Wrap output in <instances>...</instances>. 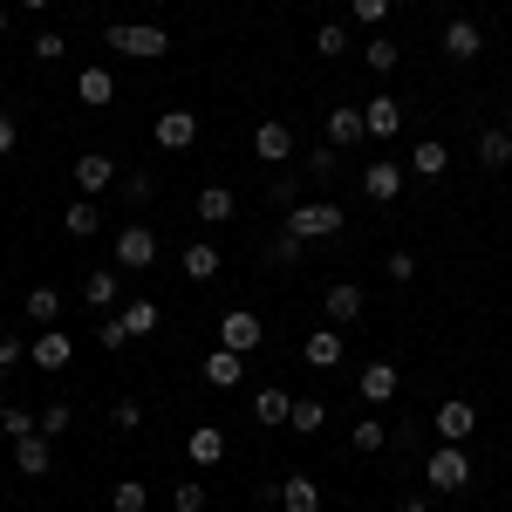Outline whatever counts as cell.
Returning a JSON list of instances; mask_svg holds the SVG:
<instances>
[{"mask_svg":"<svg viewBox=\"0 0 512 512\" xmlns=\"http://www.w3.org/2000/svg\"><path fill=\"white\" fill-rule=\"evenodd\" d=\"M103 41H110V55H130V62H164L171 55V35L158 21H117Z\"/></svg>","mask_w":512,"mask_h":512,"instance_id":"6da1fadb","label":"cell"},{"mask_svg":"<svg viewBox=\"0 0 512 512\" xmlns=\"http://www.w3.org/2000/svg\"><path fill=\"white\" fill-rule=\"evenodd\" d=\"M342 226H349V205H328V198H315V205H308V198L287 205V233L301 239V246H308V239H335Z\"/></svg>","mask_w":512,"mask_h":512,"instance_id":"7a4b0ae2","label":"cell"},{"mask_svg":"<svg viewBox=\"0 0 512 512\" xmlns=\"http://www.w3.org/2000/svg\"><path fill=\"white\" fill-rule=\"evenodd\" d=\"M424 478H431V492H465V485H472V458H465V444H437L431 465H424Z\"/></svg>","mask_w":512,"mask_h":512,"instance_id":"3957f363","label":"cell"},{"mask_svg":"<svg viewBox=\"0 0 512 512\" xmlns=\"http://www.w3.org/2000/svg\"><path fill=\"white\" fill-rule=\"evenodd\" d=\"M260 342H267V321H260V315H246V308H233V315H219V349L253 355Z\"/></svg>","mask_w":512,"mask_h":512,"instance_id":"277c9868","label":"cell"},{"mask_svg":"<svg viewBox=\"0 0 512 512\" xmlns=\"http://www.w3.org/2000/svg\"><path fill=\"white\" fill-rule=\"evenodd\" d=\"M362 198H369V205H396V198H403V164L396 158H369L362 164Z\"/></svg>","mask_w":512,"mask_h":512,"instance_id":"5b68a950","label":"cell"},{"mask_svg":"<svg viewBox=\"0 0 512 512\" xmlns=\"http://www.w3.org/2000/svg\"><path fill=\"white\" fill-rule=\"evenodd\" d=\"M362 308H369V294H362L355 280H335V287L321 294V315H328V328H355V321H362Z\"/></svg>","mask_w":512,"mask_h":512,"instance_id":"8992f818","label":"cell"},{"mask_svg":"<svg viewBox=\"0 0 512 512\" xmlns=\"http://www.w3.org/2000/svg\"><path fill=\"white\" fill-rule=\"evenodd\" d=\"M117 267H130V274L158 267V233H151V226H123L117 233Z\"/></svg>","mask_w":512,"mask_h":512,"instance_id":"52a82bcc","label":"cell"},{"mask_svg":"<svg viewBox=\"0 0 512 512\" xmlns=\"http://www.w3.org/2000/svg\"><path fill=\"white\" fill-rule=\"evenodd\" d=\"M431 431L444 437V444H465V437L478 431V410H472V403H465V396H451V403H437Z\"/></svg>","mask_w":512,"mask_h":512,"instance_id":"ba28073f","label":"cell"},{"mask_svg":"<svg viewBox=\"0 0 512 512\" xmlns=\"http://www.w3.org/2000/svg\"><path fill=\"white\" fill-rule=\"evenodd\" d=\"M14 472H21V478H48V472H55V444H48L41 431L14 437Z\"/></svg>","mask_w":512,"mask_h":512,"instance_id":"9c48e42d","label":"cell"},{"mask_svg":"<svg viewBox=\"0 0 512 512\" xmlns=\"http://www.w3.org/2000/svg\"><path fill=\"white\" fill-rule=\"evenodd\" d=\"M110 185H117V164H110V151H76V192L96 198V192H110Z\"/></svg>","mask_w":512,"mask_h":512,"instance_id":"30bf717a","label":"cell"},{"mask_svg":"<svg viewBox=\"0 0 512 512\" xmlns=\"http://www.w3.org/2000/svg\"><path fill=\"white\" fill-rule=\"evenodd\" d=\"M253 158H260V164H274V171H280V164L294 158V130H287L280 117H267L260 130H253Z\"/></svg>","mask_w":512,"mask_h":512,"instance_id":"8fae6325","label":"cell"},{"mask_svg":"<svg viewBox=\"0 0 512 512\" xmlns=\"http://www.w3.org/2000/svg\"><path fill=\"white\" fill-rule=\"evenodd\" d=\"M362 123H369L376 144H390V137H403V103H396V96H369V103H362Z\"/></svg>","mask_w":512,"mask_h":512,"instance_id":"7c38bea8","label":"cell"},{"mask_svg":"<svg viewBox=\"0 0 512 512\" xmlns=\"http://www.w3.org/2000/svg\"><path fill=\"white\" fill-rule=\"evenodd\" d=\"M328 144H335V151L369 144V123H362V110H355V103H335V110H328Z\"/></svg>","mask_w":512,"mask_h":512,"instance_id":"4fadbf2b","label":"cell"},{"mask_svg":"<svg viewBox=\"0 0 512 512\" xmlns=\"http://www.w3.org/2000/svg\"><path fill=\"white\" fill-rule=\"evenodd\" d=\"M28 362H35V369H69V362H76V342H69L62 328H41L35 342H28Z\"/></svg>","mask_w":512,"mask_h":512,"instance_id":"5bb4252c","label":"cell"},{"mask_svg":"<svg viewBox=\"0 0 512 512\" xmlns=\"http://www.w3.org/2000/svg\"><path fill=\"white\" fill-rule=\"evenodd\" d=\"M355 390H362V403H390V396L403 390V376H396V362H362Z\"/></svg>","mask_w":512,"mask_h":512,"instance_id":"9a60e30c","label":"cell"},{"mask_svg":"<svg viewBox=\"0 0 512 512\" xmlns=\"http://www.w3.org/2000/svg\"><path fill=\"white\" fill-rule=\"evenodd\" d=\"M185 458H192L198 472H212V465L226 458V431H219V424H192V437H185Z\"/></svg>","mask_w":512,"mask_h":512,"instance_id":"2e32d148","label":"cell"},{"mask_svg":"<svg viewBox=\"0 0 512 512\" xmlns=\"http://www.w3.org/2000/svg\"><path fill=\"white\" fill-rule=\"evenodd\" d=\"M478 48H485V28H478V21H465V14L444 21V55H451V62H478Z\"/></svg>","mask_w":512,"mask_h":512,"instance_id":"e0dca14e","label":"cell"},{"mask_svg":"<svg viewBox=\"0 0 512 512\" xmlns=\"http://www.w3.org/2000/svg\"><path fill=\"white\" fill-rule=\"evenodd\" d=\"M151 137H158L164 151H192V144H198V117H192V110H164Z\"/></svg>","mask_w":512,"mask_h":512,"instance_id":"ac0fdd59","label":"cell"},{"mask_svg":"<svg viewBox=\"0 0 512 512\" xmlns=\"http://www.w3.org/2000/svg\"><path fill=\"white\" fill-rule=\"evenodd\" d=\"M192 212L205 219V226H233V219H239V198L226 192V185H205V192L192 198Z\"/></svg>","mask_w":512,"mask_h":512,"instance_id":"d6986e66","label":"cell"},{"mask_svg":"<svg viewBox=\"0 0 512 512\" xmlns=\"http://www.w3.org/2000/svg\"><path fill=\"white\" fill-rule=\"evenodd\" d=\"M301 362H308V369H342V335H335V328H315V335L301 342Z\"/></svg>","mask_w":512,"mask_h":512,"instance_id":"ffe728a7","label":"cell"},{"mask_svg":"<svg viewBox=\"0 0 512 512\" xmlns=\"http://www.w3.org/2000/svg\"><path fill=\"white\" fill-rule=\"evenodd\" d=\"M239 376H246V355H233V349L205 355V383H212V390H239Z\"/></svg>","mask_w":512,"mask_h":512,"instance_id":"44dd1931","label":"cell"},{"mask_svg":"<svg viewBox=\"0 0 512 512\" xmlns=\"http://www.w3.org/2000/svg\"><path fill=\"white\" fill-rule=\"evenodd\" d=\"M76 96L89 103V110H110V103H117V76H110V69H82Z\"/></svg>","mask_w":512,"mask_h":512,"instance_id":"7402d4cb","label":"cell"},{"mask_svg":"<svg viewBox=\"0 0 512 512\" xmlns=\"http://www.w3.org/2000/svg\"><path fill=\"white\" fill-rule=\"evenodd\" d=\"M280 512H321V485L308 472H294L287 485H280Z\"/></svg>","mask_w":512,"mask_h":512,"instance_id":"603a6c76","label":"cell"},{"mask_svg":"<svg viewBox=\"0 0 512 512\" xmlns=\"http://www.w3.org/2000/svg\"><path fill=\"white\" fill-rule=\"evenodd\" d=\"M219 267H226V253H219L212 239H192V246H185V274L192 280H219Z\"/></svg>","mask_w":512,"mask_h":512,"instance_id":"cb8c5ba5","label":"cell"},{"mask_svg":"<svg viewBox=\"0 0 512 512\" xmlns=\"http://www.w3.org/2000/svg\"><path fill=\"white\" fill-rule=\"evenodd\" d=\"M21 315L35 321V328H55V321H62V294H55V287H28Z\"/></svg>","mask_w":512,"mask_h":512,"instance_id":"d4e9b609","label":"cell"},{"mask_svg":"<svg viewBox=\"0 0 512 512\" xmlns=\"http://www.w3.org/2000/svg\"><path fill=\"white\" fill-rule=\"evenodd\" d=\"M390 444V424L383 417H362V424H349V451H362V458H376Z\"/></svg>","mask_w":512,"mask_h":512,"instance_id":"484cf974","label":"cell"},{"mask_svg":"<svg viewBox=\"0 0 512 512\" xmlns=\"http://www.w3.org/2000/svg\"><path fill=\"white\" fill-rule=\"evenodd\" d=\"M444 164H451V151H444L437 137H424V144H410V171H417V178H444Z\"/></svg>","mask_w":512,"mask_h":512,"instance_id":"4316f807","label":"cell"},{"mask_svg":"<svg viewBox=\"0 0 512 512\" xmlns=\"http://www.w3.org/2000/svg\"><path fill=\"white\" fill-rule=\"evenodd\" d=\"M287 424H294V437H315L321 424H328V410H321V396H294V410H287Z\"/></svg>","mask_w":512,"mask_h":512,"instance_id":"83f0119b","label":"cell"},{"mask_svg":"<svg viewBox=\"0 0 512 512\" xmlns=\"http://www.w3.org/2000/svg\"><path fill=\"white\" fill-rule=\"evenodd\" d=\"M96 226H103V205H89V198L62 212V233H69V239H96Z\"/></svg>","mask_w":512,"mask_h":512,"instance_id":"f1b7e54d","label":"cell"},{"mask_svg":"<svg viewBox=\"0 0 512 512\" xmlns=\"http://www.w3.org/2000/svg\"><path fill=\"white\" fill-rule=\"evenodd\" d=\"M82 301L89 308H117V267H96V274L82 280Z\"/></svg>","mask_w":512,"mask_h":512,"instance_id":"f546056e","label":"cell"},{"mask_svg":"<svg viewBox=\"0 0 512 512\" xmlns=\"http://www.w3.org/2000/svg\"><path fill=\"white\" fill-rule=\"evenodd\" d=\"M362 62H369L376 76H390L396 62H403V41H390V35H369V48H362Z\"/></svg>","mask_w":512,"mask_h":512,"instance_id":"4dcf8cb0","label":"cell"},{"mask_svg":"<svg viewBox=\"0 0 512 512\" xmlns=\"http://www.w3.org/2000/svg\"><path fill=\"white\" fill-rule=\"evenodd\" d=\"M117 315H123V328H130V342H137V335H151V328L164 321V308L158 301H130V308H117Z\"/></svg>","mask_w":512,"mask_h":512,"instance_id":"1f68e13d","label":"cell"},{"mask_svg":"<svg viewBox=\"0 0 512 512\" xmlns=\"http://www.w3.org/2000/svg\"><path fill=\"white\" fill-rule=\"evenodd\" d=\"M478 164H485V171H506L512 164V137L506 130H485V137H478Z\"/></svg>","mask_w":512,"mask_h":512,"instance_id":"d6a6232c","label":"cell"},{"mask_svg":"<svg viewBox=\"0 0 512 512\" xmlns=\"http://www.w3.org/2000/svg\"><path fill=\"white\" fill-rule=\"evenodd\" d=\"M287 410H294L287 390H253V417H260V424H287Z\"/></svg>","mask_w":512,"mask_h":512,"instance_id":"836d02e7","label":"cell"},{"mask_svg":"<svg viewBox=\"0 0 512 512\" xmlns=\"http://www.w3.org/2000/svg\"><path fill=\"white\" fill-rule=\"evenodd\" d=\"M144 506H151L144 478H117V492H110V512H144Z\"/></svg>","mask_w":512,"mask_h":512,"instance_id":"e575fe53","label":"cell"},{"mask_svg":"<svg viewBox=\"0 0 512 512\" xmlns=\"http://www.w3.org/2000/svg\"><path fill=\"white\" fill-rule=\"evenodd\" d=\"M315 55H328V62L349 55V28H342V21H321V28H315Z\"/></svg>","mask_w":512,"mask_h":512,"instance_id":"d590c367","label":"cell"},{"mask_svg":"<svg viewBox=\"0 0 512 512\" xmlns=\"http://www.w3.org/2000/svg\"><path fill=\"white\" fill-rule=\"evenodd\" d=\"M171 512H205V485L198 478H178L171 485Z\"/></svg>","mask_w":512,"mask_h":512,"instance_id":"8d00e7d4","label":"cell"},{"mask_svg":"<svg viewBox=\"0 0 512 512\" xmlns=\"http://www.w3.org/2000/svg\"><path fill=\"white\" fill-rule=\"evenodd\" d=\"M62 431H76V410L69 403H48L41 410V437H62Z\"/></svg>","mask_w":512,"mask_h":512,"instance_id":"74e56055","label":"cell"},{"mask_svg":"<svg viewBox=\"0 0 512 512\" xmlns=\"http://www.w3.org/2000/svg\"><path fill=\"white\" fill-rule=\"evenodd\" d=\"M0 431H7V444H14V437L41 431V417H28V410H14V403H7V410H0Z\"/></svg>","mask_w":512,"mask_h":512,"instance_id":"f35d334b","label":"cell"},{"mask_svg":"<svg viewBox=\"0 0 512 512\" xmlns=\"http://www.w3.org/2000/svg\"><path fill=\"white\" fill-rule=\"evenodd\" d=\"M62 55H69V35L41 28V35H35V62H62Z\"/></svg>","mask_w":512,"mask_h":512,"instance_id":"ab89813d","label":"cell"},{"mask_svg":"<svg viewBox=\"0 0 512 512\" xmlns=\"http://www.w3.org/2000/svg\"><path fill=\"white\" fill-rule=\"evenodd\" d=\"M349 14L362 28H383V21H390V0H349Z\"/></svg>","mask_w":512,"mask_h":512,"instance_id":"60d3db41","label":"cell"},{"mask_svg":"<svg viewBox=\"0 0 512 512\" xmlns=\"http://www.w3.org/2000/svg\"><path fill=\"white\" fill-rule=\"evenodd\" d=\"M21 362H28V349H21V335H0V383H7V376H14Z\"/></svg>","mask_w":512,"mask_h":512,"instance_id":"b9f144b4","label":"cell"},{"mask_svg":"<svg viewBox=\"0 0 512 512\" xmlns=\"http://www.w3.org/2000/svg\"><path fill=\"white\" fill-rule=\"evenodd\" d=\"M267 260H274V267H301V239H294V233H280L274 246H267Z\"/></svg>","mask_w":512,"mask_h":512,"instance_id":"7bdbcfd3","label":"cell"},{"mask_svg":"<svg viewBox=\"0 0 512 512\" xmlns=\"http://www.w3.org/2000/svg\"><path fill=\"white\" fill-rule=\"evenodd\" d=\"M383 274H390L396 287H403V280H417V253H403V246H396L390 260H383Z\"/></svg>","mask_w":512,"mask_h":512,"instance_id":"ee69618b","label":"cell"},{"mask_svg":"<svg viewBox=\"0 0 512 512\" xmlns=\"http://www.w3.org/2000/svg\"><path fill=\"white\" fill-rule=\"evenodd\" d=\"M96 342H103V349H123V342H130L123 315H103V321H96Z\"/></svg>","mask_w":512,"mask_h":512,"instance_id":"f6af8a7d","label":"cell"},{"mask_svg":"<svg viewBox=\"0 0 512 512\" xmlns=\"http://www.w3.org/2000/svg\"><path fill=\"white\" fill-rule=\"evenodd\" d=\"M7 151H21V123L0 110V158H7Z\"/></svg>","mask_w":512,"mask_h":512,"instance_id":"bcb514c9","label":"cell"},{"mask_svg":"<svg viewBox=\"0 0 512 512\" xmlns=\"http://www.w3.org/2000/svg\"><path fill=\"white\" fill-rule=\"evenodd\" d=\"M130 198H137V205L158 198V178H151V171H130Z\"/></svg>","mask_w":512,"mask_h":512,"instance_id":"7dc6e473","label":"cell"},{"mask_svg":"<svg viewBox=\"0 0 512 512\" xmlns=\"http://www.w3.org/2000/svg\"><path fill=\"white\" fill-rule=\"evenodd\" d=\"M110 424H117V431H137V424H144V403H117V417H110Z\"/></svg>","mask_w":512,"mask_h":512,"instance_id":"c3c4849f","label":"cell"},{"mask_svg":"<svg viewBox=\"0 0 512 512\" xmlns=\"http://www.w3.org/2000/svg\"><path fill=\"white\" fill-rule=\"evenodd\" d=\"M308 171H315V178H335V144H328V151H315V158H308Z\"/></svg>","mask_w":512,"mask_h":512,"instance_id":"681fc988","label":"cell"},{"mask_svg":"<svg viewBox=\"0 0 512 512\" xmlns=\"http://www.w3.org/2000/svg\"><path fill=\"white\" fill-rule=\"evenodd\" d=\"M396 512H431V499H417V492H410V499H396Z\"/></svg>","mask_w":512,"mask_h":512,"instance_id":"f907efd6","label":"cell"},{"mask_svg":"<svg viewBox=\"0 0 512 512\" xmlns=\"http://www.w3.org/2000/svg\"><path fill=\"white\" fill-rule=\"evenodd\" d=\"M21 7H28V14H41V7H48V0H21Z\"/></svg>","mask_w":512,"mask_h":512,"instance_id":"816d5d0a","label":"cell"},{"mask_svg":"<svg viewBox=\"0 0 512 512\" xmlns=\"http://www.w3.org/2000/svg\"><path fill=\"white\" fill-rule=\"evenodd\" d=\"M499 130H506V137H512V103H506V123H499Z\"/></svg>","mask_w":512,"mask_h":512,"instance_id":"f5cc1de1","label":"cell"},{"mask_svg":"<svg viewBox=\"0 0 512 512\" xmlns=\"http://www.w3.org/2000/svg\"><path fill=\"white\" fill-rule=\"evenodd\" d=\"M0 35H7V7H0Z\"/></svg>","mask_w":512,"mask_h":512,"instance_id":"db71d44e","label":"cell"}]
</instances>
